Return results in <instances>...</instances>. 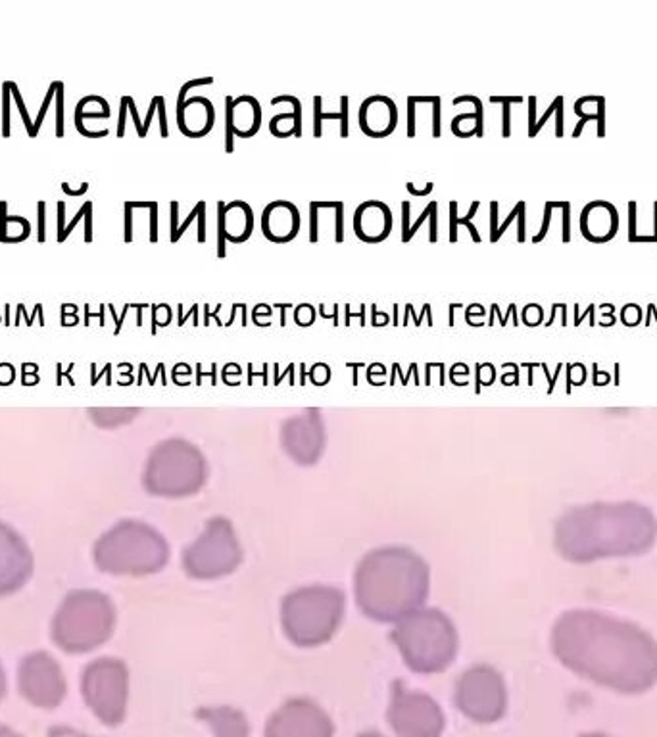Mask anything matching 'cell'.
<instances>
[{
	"instance_id": "obj_5",
	"label": "cell",
	"mask_w": 657,
	"mask_h": 737,
	"mask_svg": "<svg viewBox=\"0 0 657 737\" xmlns=\"http://www.w3.org/2000/svg\"><path fill=\"white\" fill-rule=\"evenodd\" d=\"M177 123L183 134L200 139L212 131L216 123V110L206 97H190L177 106Z\"/></svg>"
},
{
	"instance_id": "obj_17",
	"label": "cell",
	"mask_w": 657,
	"mask_h": 737,
	"mask_svg": "<svg viewBox=\"0 0 657 737\" xmlns=\"http://www.w3.org/2000/svg\"><path fill=\"white\" fill-rule=\"evenodd\" d=\"M552 204H554V208L563 210V240L567 242L571 239V217H569L571 205H569V202H552Z\"/></svg>"
},
{
	"instance_id": "obj_21",
	"label": "cell",
	"mask_w": 657,
	"mask_h": 737,
	"mask_svg": "<svg viewBox=\"0 0 657 737\" xmlns=\"http://www.w3.org/2000/svg\"><path fill=\"white\" fill-rule=\"evenodd\" d=\"M415 134V100L414 97L407 98V137Z\"/></svg>"
},
{
	"instance_id": "obj_13",
	"label": "cell",
	"mask_w": 657,
	"mask_h": 737,
	"mask_svg": "<svg viewBox=\"0 0 657 737\" xmlns=\"http://www.w3.org/2000/svg\"><path fill=\"white\" fill-rule=\"evenodd\" d=\"M204 214H206V202H202V200H200L199 204L194 205V210H192V212H190V214L187 215V219H185V223H183V225L179 227V231L175 232V236L172 239V242H177V240H179L181 236H183V232L189 229L190 223L194 221L196 217H200V215H204Z\"/></svg>"
},
{
	"instance_id": "obj_28",
	"label": "cell",
	"mask_w": 657,
	"mask_h": 737,
	"mask_svg": "<svg viewBox=\"0 0 657 737\" xmlns=\"http://www.w3.org/2000/svg\"><path fill=\"white\" fill-rule=\"evenodd\" d=\"M561 100H563V98H556V100H554V104H552V106L548 108V112H546V114H544V116H542L540 121H538V123H536V127H534V134H536V133H538V131H540L542 125L546 123V121H548V117L552 116V114H554V112H556V108H558V104H559V102H561Z\"/></svg>"
},
{
	"instance_id": "obj_19",
	"label": "cell",
	"mask_w": 657,
	"mask_h": 737,
	"mask_svg": "<svg viewBox=\"0 0 657 737\" xmlns=\"http://www.w3.org/2000/svg\"><path fill=\"white\" fill-rule=\"evenodd\" d=\"M552 210H554V204L548 202L546 208H544V221H542V229H540V232L532 239V242H540V240L546 236V232H548V227H549V217H552Z\"/></svg>"
},
{
	"instance_id": "obj_15",
	"label": "cell",
	"mask_w": 657,
	"mask_h": 737,
	"mask_svg": "<svg viewBox=\"0 0 657 737\" xmlns=\"http://www.w3.org/2000/svg\"><path fill=\"white\" fill-rule=\"evenodd\" d=\"M310 240L317 242L319 240V208L314 202H310Z\"/></svg>"
},
{
	"instance_id": "obj_24",
	"label": "cell",
	"mask_w": 657,
	"mask_h": 737,
	"mask_svg": "<svg viewBox=\"0 0 657 737\" xmlns=\"http://www.w3.org/2000/svg\"><path fill=\"white\" fill-rule=\"evenodd\" d=\"M158 112H160V133H162V137H168V117H165V100H163V97H158Z\"/></svg>"
},
{
	"instance_id": "obj_25",
	"label": "cell",
	"mask_w": 657,
	"mask_h": 737,
	"mask_svg": "<svg viewBox=\"0 0 657 737\" xmlns=\"http://www.w3.org/2000/svg\"><path fill=\"white\" fill-rule=\"evenodd\" d=\"M56 94H58V127H56V133H63V114H62V83H56Z\"/></svg>"
},
{
	"instance_id": "obj_1",
	"label": "cell",
	"mask_w": 657,
	"mask_h": 737,
	"mask_svg": "<svg viewBox=\"0 0 657 737\" xmlns=\"http://www.w3.org/2000/svg\"><path fill=\"white\" fill-rule=\"evenodd\" d=\"M392 231V212L381 200H367L354 212V232L363 242H383Z\"/></svg>"
},
{
	"instance_id": "obj_10",
	"label": "cell",
	"mask_w": 657,
	"mask_h": 737,
	"mask_svg": "<svg viewBox=\"0 0 657 737\" xmlns=\"http://www.w3.org/2000/svg\"><path fill=\"white\" fill-rule=\"evenodd\" d=\"M490 102L504 104V129H502V134H504V137H509V133H512V104H514V102H521V98L492 97L490 98Z\"/></svg>"
},
{
	"instance_id": "obj_22",
	"label": "cell",
	"mask_w": 657,
	"mask_h": 737,
	"mask_svg": "<svg viewBox=\"0 0 657 737\" xmlns=\"http://www.w3.org/2000/svg\"><path fill=\"white\" fill-rule=\"evenodd\" d=\"M150 240H158V202H150Z\"/></svg>"
},
{
	"instance_id": "obj_11",
	"label": "cell",
	"mask_w": 657,
	"mask_h": 737,
	"mask_svg": "<svg viewBox=\"0 0 657 737\" xmlns=\"http://www.w3.org/2000/svg\"><path fill=\"white\" fill-rule=\"evenodd\" d=\"M271 102H273V104H281V102H290V104H292V112H294V116H296V123H294V137H300V134H302V102H300L296 97H290V94H285V97H275Z\"/></svg>"
},
{
	"instance_id": "obj_9",
	"label": "cell",
	"mask_w": 657,
	"mask_h": 737,
	"mask_svg": "<svg viewBox=\"0 0 657 737\" xmlns=\"http://www.w3.org/2000/svg\"><path fill=\"white\" fill-rule=\"evenodd\" d=\"M225 150H234V131H233V97L225 98Z\"/></svg>"
},
{
	"instance_id": "obj_23",
	"label": "cell",
	"mask_w": 657,
	"mask_h": 737,
	"mask_svg": "<svg viewBox=\"0 0 657 737\" xmlns=\"http://www.w3.org/2000/svg\"><path fill=\"white\" fill-rule=\"evenodd\" d=\"M490 212H492L490 214V240L496 242L498 240V236H496L498 234V202L490 204Z\"/></svg>"
},
{
	"instance_id": "obj_4",
	"label": "cell",
	"mask_w": 657,
	"mask_h": 737,
	"mask_svg": "<svg viewBox=\"0 0 657 737\" xmlns=\"http://www.w3.org/2000/svg\"><path fill=\"white\" fill-rule=\"evenodd\" d=\"M217 225L223 227L227 242L241 244L250 239L254 231V212L243 200L217 202Z\"/></svg>"
},
{
	"instance_id": "obj_14",
	"label": "cell",
	"mask_w": 657,
	"mask_h": 737,
	"mask_svg": "<svg viewBox=\"0 0 657 737\" xmlns=\"http://www.w3.org/2000/svg\"><path fill=\"white\" fill-rule=\"evenodd\" d=\"M436 214H438V204H436V202L432 200V202H429V204H427V208L423 210V214L417 217V221H415L414 227L410 229V234H407V242L414 239V234L417 231H419V227L423 225V221L427 219V217H431V215H436Z\"/></svg>"
},
{
	"instance_id": "obj_30",
	"label": "cell",
	"mask_w": 657,
	"mask_h": 737,
	"mask_svg": "<svg viewBox=\"0 0 657 737\" xmlns=\"http://www.w3.org/2000/svg\"><path fill=\"white\" fill-rule=\"evenodd\" d=\"M127 97L121 98V112H119V127H117V134L121 137L123 131H125V112H127Z\"/></svg>"
},
{
	"instance_id": "obj_12",
	"label": "cell",
	"mask_w": 657,
	"mask_h": 737,
	"mask_svg": "<svg viewBox=\"0 0 657 737\" xmlns=\"http://www.w3.org/2000/svg\"><path fill=\"white\" fill-rule=\"evenodd\" d=\"M294 321L300 327H307L315 321V307L310 303H300L294 310Z\"/></svg>"
},
{
	"instance_id": "obj_33",
	"label": "cell",
	"mask_w": 657,
	"mask_h": 737,
	"mask_svg": "<svg viewBox=\"0 0 657 737\" xmlns=\"http://www.w3.org/2000/svg\"><path fill=\"white\" fill-rule=\"evenodd\" d=\"M179 204L177 202H172V239L175 236V232L179 231V225H177V221H179Z\"/></svg>"
},
{
	"instance_id": "obj_38",
	"label": "cell",
	"mask_w": 657,
	"mask_h": 737,
	"mask_svg": "<svg viewBox=\"0 0 657 737\" xmlns=\"http://www.w3.org/2000/svg\"><path fill=\"white\" fill-rule=\"evenodd\" d=\"M371 313H373V319H371V323H373V325H377V319H378L377 305H371ZM381 319H383V323H387L388 321L387 313H383V315H381Z\"/></svg>"
},
{
	"instance_id": "obj_36",
	"label": "cell",
	"mask_w": 657,
	"mask_h": 737,
	"mask_svg": "<svg viewBox=\"0 0 657 737\" xmlns=\"http://www.w3.org/2000/svg\"><path fill=\"white\" fill-rule=\"evenodd\" d=\"M634 210H636V204H634V202H630V234H629V240L636 239V231H634Z\"/></svg>"
},
{
	"instance_id": "obj_6",
	"label": "cell",
	"mask_w": 657,
	"mask_h": 737,
	"mask_svg": "<svg viewBox=\"0 0 657 737\" xmlns=\"http://www.w3.org/2000/svg\"><path fill=\"white\" fill-rule=\"evenodd\" d=\"M261 106L250 94L233 98V131L234 137L250 139L260 131Z\"/></svg>"
},
{
	"instance_id": "obj_34",
	"label": "cell",
	"mask_w": 657,
	"mask_h": 737,
	"mask_svg": "<svg viewBox=\"0 0 657 737\" xmlns=\"http://www.w3.org/2000/svg\"><path fill=\"white\" fill-rule=\"evenodd\" d=\"M39 240H45V204H39Z\"/></svg>"
},
{
	"instance_id": "obj_3",
	"label": "cell",
	"mask_w": 657,
	"mask_h": 737,
	"mask_svg": "<svg viewBox=\"0 0 657 737\" xmlns=\"http://www.w3.org/2000/svg\"><path fill=\"white\" fill-rule=\"evenodd\" d=\"M358 121L367 137H388L398 125V108L394 100L385 94L365 98L358 112Z\"/></svg>"
},
{
	"instance_id": "obj_16",
	"label": "cell",
	"mask_w": 657,
	"mask_h": 737,
	"mask_svg": "<svg viewBox=\"0 0 657 737\" xmlns=\"http://www.w3.org/2000/svg\"><path fill=\"white\" fill-rule=\"evenodd\" d=\"M214 83V77H200V79H192L189 83H185L179 90V98H177V106H181L185 100H187V94H189L190 89L194 87H200V85H212Z\"/></svg>"
},
{
	"instance_id": "obj_31",
	"label": "cell",
	"mask_w": 657,
	"mask_h": 737,
	"mask_svg": "<svg viewBox=\"0 0 657 737\" xmlns=\"http://www.w3.org/2000/svg\"><path fill=\"white\" fill-rule=\"evenodd\" d=\"M517 214H519V204L515 205L514 212H512V214L507 215V219H505V221L502 223V225H500V227H498V234H496V236H498V239H500V236H502V234H504L505 229H507V227H509V225H512V221H514L515 217H517Z\"/></svg>"
},
{
	"instance_id": "obj_40",
	"label": "cell",
	"mask_w": 657,
	"mask_h": 737,
	"mask_svg": "<svg viewBox=\"0 0 657 737\" xmlns=\"http://www.w3.org/2000/svg\"><path fill=\"white\" fill-rule=\"evenodd\" d=\"M654 210H656V227H654V232H656V234H654V236L657 239V204L654 205Z\"/></svg>"
},
{
	"instance_id": "obj_27",
	"label": "cell",
	"mask_w": 657,
	"mask_h": 737,
	"mask_svg": "<svg viewBox=\"0 0 657 737\" xmlns=\"http://www.w3.org/2000/svg\"><path fill=\"white\" fill-rule=\"evenodd\" d=\"M127 106H129V110H131V114H133V119H135V125H137V131H139V134L141 137H144V125L141 123V119H139V114H137V108H135V102H133V98H129L127 97Z\"/></svg>"
},
{
	"instance_id": "obj_2",
	"label": "cell",
	"mask_w": 657,
	"mask_h": 737,
	"mask_svg": "<svg viewBox=\"0 0 657 737\" xmlns=\"http://www.w3.org/2000/svg\"><path fill=\"white\" fill-rule=\"evenodd\" d=\"M300 231V212L288 200H275L263 208L261 232L271 242H290Z\"/></svg>"
},
{
	"instance_id": "obj_8",
	"label": "cell",
	"mask_w": 657,
	"mask_h": 737,
	"mask_svg": "<svg viewBox=\"0 0 657 737\" xmlns=\"http://www.w3.org/2000/svg\"><path fill=\"white\" fill-rule=\"evenodd\" d=\"M478 208H481V202H473V204H471V208H469L467 217H459V215H458V202H450V240H452V242H456V240H458V227H459V225H467V229H469V232H471V236H473V240H475V242H481V234H478L477 227H475V225L471 223V219H473V215L477 214Z\"/></svg>"
},
{
	"instance_id": "obj_37",
	"label": "cell",
	"mask_w": 657,
	"mask_h": 737,
	"mask_svg": "<svg viewBox=\"0 0 657 737\" xmlns=\"http://www.w3.org/2000/svg\"><path fill=\"white\" fill-rule=\"evenodd\" d=\"M529 104H531V110H529V116H531V123H529V134L532 137V131H534V110H536V98H531L529 100Z\"/></svg>"
},
{
	"instance_id": "obj_39",
	"label": "cell",
	"mask_w": 657,
	"mask_h": 737,
	"mask_svg": "<svg viewBox=\"0 0 657 737\" xmlns=\"http://www.w3.org/2000/svg\"><path fill=\"white\" fill-rule=\"evenodd\" d=\"M196 313H199V305H192L187 315H179V325H185L187 317H190V315H196Z\"/></svg>"
},
{
	"instance_id": "obj_18",
	"label": "cell",
	"mask_w": 657,
	"mask_h": 737,
	"mask_svg": "<svg viewBox=\"0 0 657 737\" xmlns=\"http://www.w3.org/2000/svg\"><path fill=\"white\" fill-rule=\"evenodd\" d=\"M432 137H441V97L432 100Z\"/></svg>"
},
{
	"instance_id": "obj_7",
	"label": "cell",
	"mask_w": 657,
	"mask_h": 737,
	"mask_svg": "<svg viewBox=\"0 0 657 737\" xmlns=\"http://www.w3.org/2000/svg\"><path fill=\"white\" fill-rule=\"evenodd\" d=\"M348 104H350V98L343 97L341 98V112H333V114H325L321 110V97L314 98V134L315 137H321V121L323 119H338L341 121V137H348V125H350V114H348Z\"/></svg>"
},
{
	"instance_id": "obj_20",
	"label": "cell",
	"mask_w": 657,
	"mask_h": 737,
	"mask_svg": "<svg viewBox=\"0 0 657 737\" xmlns=\"http://www.w3.org/2000/svg\"><path fill=\"white\" fill-rule=\"evenodd\" d=\"M410 210H412V204L405 200L402 202V240L407 242V232H410Z\"/></svg>"
},
{
	"instance_id": "obj_35",
	"label": "cell",
	"mask_w": 657,
	"mask_h": 737,
	"mask_svg": "<svg viewBox=\"0 0 657 737\" xmlns=\"http://www.w3.org/2000/svg\"><path fill=\"white\" fill-rule=\"evenodd\" d=\"M563 100L559 102L558 108H556V121H558V129H556V133H558V137H561L563 134Z\"/></svg>"
},
{
	"instance_id": "obj_32",
	"label": "cell",
	"mask_w": 657,
	"mask_h": 737,
	"mask_svg": "<svg viewBox=\"0 0 657 737\" xmlns=\"http://www.w3.org/2000/svg\"><path fill=\"white\" fill-rule=\"evenodd\" d=\"M405 187H407V190H410V192H412V194H415V196H427V194H429V192H431L432 187H434V185H432V183H427V185H425V188H415L414 183H407V185H405Z\"/></svg>"
},
{
	"instance_id": "obj_26",
	"label": "cell",
	"mask_w": 657,
	"mask_h": 737,
	"mask_svg": "<svg viewBox=\"0 0 657 737\" xmlns=\"http://www.w3.org/2000/svg\"><path fill=\"white\" fill-rule=\"evenodd\" d=\"M517 240H525V202H519V214H517Z\"/></svg>"
},
{
	"instance_id": "obj_29",
	"label": "cell",
	"mask_w": 657,
	"mask_h": 737,
	"mask_svg": "<svg viewBox=\"0 0 657 737\" xmlns=\"http://www.w3.org/2000/svg\"><path fill=\"white\" fill-rule=\"evenodd\" d=\"M131 204H125V240L133 239V223H131Z\"/></svg>"
}]
</instances>
